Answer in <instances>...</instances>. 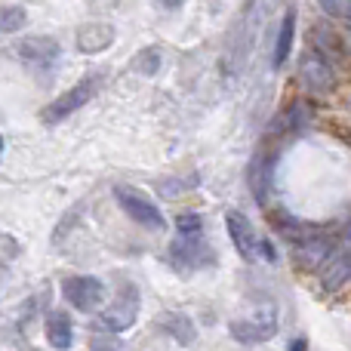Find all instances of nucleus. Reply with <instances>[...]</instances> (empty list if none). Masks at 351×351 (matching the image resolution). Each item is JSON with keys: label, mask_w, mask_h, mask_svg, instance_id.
I'll list each match as a JSON object with an SVG mask.
<instances>
[{"label": "nucleus", "mask_w": 351, "mask_h": 351, "mask_svg": "<svg viewBox=\"0 0 351 351\" xmlns=\"http://www.w3.org/2000/svg\"><path fill=\"white\" fill-rule=\"evenodd\" d=\"M111 194H114L117 206H121V210L127 213L136 225H142V228H148V231H160V228H164V213H160L158 204H154V200H148L139 188L114 185V191H111Z\"/></svg>", "instance_id": "1"}, {"label": "nucleus", "mask_w": 351, "mask_h": 351, "mask_svg": "<svg viewBox=\"0 0 351 351\" xmlns=\"http://www.w3.org/2000/svg\"><path fill=\"white\" fill-rule=\"evenodd\" d=\"M16 56L31 74H53L62 62V49L53 37H25L16 43Z\"/></svg>", "instance_id": "2"}, {"label": "nucleus", "mask_w": 351, "mask_h": 351, "mask_svg": "<svg viewBox=\"0 0 351 351\" xmlns=\"http://www.w3.org/2000/svg\"><path fill=\"white\" fill-rule=\"evenodd\" d=\"M99 93V77H86L80 80V84H74L71 90H65V96H59L56 102H49L47 108L40 111V121L49 123V127H56V123H62L65 117H71L74 111H80L86 102H90L93 96Z\"/></svg>", "instance_id": "3"}, {"label": "nucleus", "mask_w": 351, "mask_h": 351, "mask_svg": "<svg viewBox=\"0 0 351 351\" xmlns=\"http://www.w3.org/2000/svg\"><path fill=\"white\" fill-rule=\"evenodd\" d=\"M62 296L74 305L77 311H99L105 299V284L90 274H77V278L62 280Z\"/></svg>", "instance_id": "4"}, {"label": "nucleus", "mask_w": 351, "mask_h": 351, "mask_svg": "<svg viewBox=\"0 0 351 351\" xmlns=\"http://www.w3.org/2000/svg\"><path fill=\"white\" fill-rule=\"evenodd\" d=\"M278 311L268 305L265 311H259V315H253V317H241V321H231V327H228V333L234 336L237 342H243V346H259V342H265V339H271L274 336V330H278Z\"/></svg>", "instance_id": "5"}, {"label": "nucleus", "mask_w": 351, "mask_h": 351, "mask_svg": "<svg viewBox=\"0 0 351 351\" xmlns=\"http://www.w3.org/2000/svg\"><path fill=\"white\" fill-rule=\"evenodd\" d=\"M136 317H139V293H136L133 287H127V290L102 311V327L108 330V333H123V330H130L136 324Z\"/></svg>", "instance_id": "6"}, {"label": "nucleus", "mask_w": 351, "mask_h": 351, "mask_svg": "<svg viewBox=\"0 0 351 351\" xmlns=\"http://www.w3.org/2000/svg\"><path fill=\"white\" fill-rule=\"evenodd\" d=\"M225 228H228V237H231V243L237 247V253L243 256L247 262H253V259H259V237H256V231H253V225H250V219L243 216V213H237V210H228L225 213Z\"/></svg>", "instance_id": "7"}, {"label": "nucleus", "mask_w": 351, "mask_h": 351, "mask_svg": "<svg viewBox=\"0 0 351 351\" xmlns=\"http://www.w3.org/2000/svg\"><path fill=\"white\" fill-rule=\"evenodd\" d=\"M299 77L311 93H324L333 84V65L327 62V56L321 53H305L302 65H299Z\"/></svg>", "instance_id": "8"}, {"label": "nucleus", "mask_w": 351, "mask_h": 351, "mask_svg": "<svg viewBox=\"0 0 351 351\" xmlns=\"http://www.w3.org/2000/svg\"><path fill=\"white\" fill-rule=\"evenodd\" d=\"M348 278H351V250L339 247V250H333L327 265L321 268V287L327 293H336V290H342V284Z\"/></svg>", "instance_id": "9"}, {"label": "nucleus", "mask_w": 351, "mask_h": 351, "mask_svg": "<svg viewBox=\"0 0 351 351\" xmlns=\"http://www.w3.org/2000/svg\"><path fill=\"white\" fill-rule=\"evenodd\" d=\"M111 40H114V28L108 22H90L77 31V47L84 53H102L111 47Z\"/></svg>", "instance_id": "10"}, {"label": "nucleus", "mask_w": 351, "mask_h": 351, "mask_svg": "<svg viewBox=\"0 0 351 351\" xmlns=\"http://www.w3.org/2000/svg\"><path fill=\"white\" fill-rule=\"evenodd\" d=\"M47 342L53 348L59 351H68L74 346V324L68 315H62V311H53V315H47Z\"/></svg>", "instance_id": "11"}, {"label": "nucleus", "mask_w": 351, "mask_h": 351, "mask_svg": "<svg viewBox=\"0 0 351 351\" xmlns=\"http://www.w3.org/2000/svg\"><path fill=\"white\" fill-rule=\"evenodd\" d=\"M160 327H164L179 346H191V342L197 339V330H194L191 317L179 315V311H167V315H160Z\"/></svg>", "instance_id": "12"}, {"label": "nucleus", "mask_w": 351, "mask_h": 351, "mask_svg": "<svg viewBox=\"0 0 351 351\" xmlns=\"http://www.w3.org/2000/svg\"><path fill=\"white\" fill-rule=\"evenodd\" d=\"M293 34H296V12H287V19H284V25H280V34H278V40H274V68H284L287 65V56H290V49H293Z\"/></svg>", "instance_id": "13"}, {"label": "nucleus", "mask_w": 351, "mask_h": 351, "mask_svg": "<svg viewBox=\"0 0 351 351\" xmlns=\"http://www.w3.org/2000/svg\"><path fill=\"white\" fill-rule=\"evenodd\" d=\"M28 22V10L19 3H0V31L3 34H12V31L25 28Z\"/></svg>", "instance_id": "14"}, {"label": "nucleus", "mask_w": 351, "mask_h": 351, "mask_svg": "<svg viewBox=\"0 0 351 351\" xmlns=\"http://www.w3.org/2000/svg\"><path fill=\"white\" fill-rule=\"evenodd\" d=\"M176 225H179V237H200V228H204L197 213H182Z\"/></svg>", "instance_id": "15"}, {"label": "nucleus", "mask_w": 351, "mask_h": 351, "mask_svg": "<svg viewBox=\"0 0 351 351\" xmlns=\"http://www.w3.org/2000/svg\"><path fill=\"white\" fill-rule=\"evenodd\" d=\"M160 68V53L158 49H145V53L139 56V59H136V71H142V74H154Z\"/></svg>", "instance_id": "16"}, {"label": "nucleus", "mask_w": 351, "mask_h": 351, "mask_svg": "<svg viewBox=\"0 0 351 351\" xmlns=\"http://www.w3.org/2000/svg\"><path fill=\"white\" fill-rule=\"evenodd\" d=\"M90 351H123V346L114 336H96V339L90 342Z\"/></svg>", "instance_id": "17"}, {"label": "nucleus", "mask_w": 351, "mask_h": 351, "mask_svg": "<svg viewBox=\"0 0 351 351\" xmlns=\"http://www.w3.org/2000/svg\"><path fill=\"white\" fill-rule=\"evenodd\" d=\"M321 10L327 16H342L346 22H351V3H321Z\"/></svg>", "instance_id": "18"}, {"label": "nucleus", "mask_w": 351, "mask_h": 351, "mask_svg": "<svg viewBox=\"0 0 351 351\" xmlns=\"http://www.w3.org/2000/svg\"><path fill=\"white\" fill-rule=\"evenodd\" d=\"M293 351H305V339H296V342H293Z\"/></svg>", "instance_id": "19"}, {"label": "nucleus", "mask_w": 351, "mask_h": 351, "mask_svg": "<svg viewBox=\"0 0 351 351\" xmlns=\"http://www.w3.org/2000/svg\"><path fill=\"white\" fill-rule=\"evenodd\" d=\"M0 148H3V136H0Z\"/></svg>", "instance_id": "20"}]
</instances>
